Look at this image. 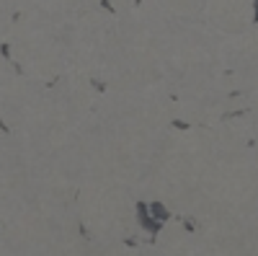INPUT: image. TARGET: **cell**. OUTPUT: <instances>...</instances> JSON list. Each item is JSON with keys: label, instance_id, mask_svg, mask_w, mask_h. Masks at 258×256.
<instances>
[{"label": "cell", "instance_id": "cell-3", "mask_svg": "<svg viewBox=\"0 0 258 256\" xmlns=\"http://www.w3.org/2000/svg\"><path fill=\"white\" fill-rule=\"evenodd\" d=\"M173 127H176V130H188V122H183V119H173Z\"/></svg>", "mask_w": 258, "mask_h": 256}, {"label": "cell", "instance_id": "cell-4", "mask_svg": "<svg viewBox=\"0 0 258 256\" xmlns=\"http://www.w3.org/2000/svg\"><path fill=\"white\" fill-rule=\"evenodd\" d=\"M0 55H3V57H11V49H8V44H3V47H0Z\"/></svg>", "mask_w": 258, "mask_h": 256}, {"label": "cell", "instance_id": "cell-2", "mask_svg": "<svg viewBox=\"0 0 258 256\" xmlns=\"http://www.w3.org/2000/svg\"><path fill=\"white\" fill-rule=\"evenodd\" d=\"M150 215H153V218H158L160 223H165V220L170 218V210H168L163 202H150Z\"/></svg>", "mask_w": 258, "mask_h": 256}, {"label": "cell", "instance_id": "cell-1", "mask_svg": "<svg viewBox=\"0 0 258 256\" xmlns=\"http://www.w3.org/2000/svg\"><path fill=\"white\" fill-rule=\"evenodd\" d=\"M137 207V223L150 233V236H158V233H160V220L158 218H153V215H150V202H137L135 204Z\"/></svg>", "mask_w": 258, "mask_h": 256}, {"label": "cell", "instance_id": "cell-5", "mask_svg": "<svg viewBox=\"0 0 258 256\" xmlns=\"http://www.w3.org/2000/svg\"><path fill=\"white\" fill-rule=\"evenodd\" d=\"M253 8H255V11H253V21H255V24H258V0H255V3H253Z\"/></svg>", "mask_w": 258, "mask_h": 256}]
</instances>
